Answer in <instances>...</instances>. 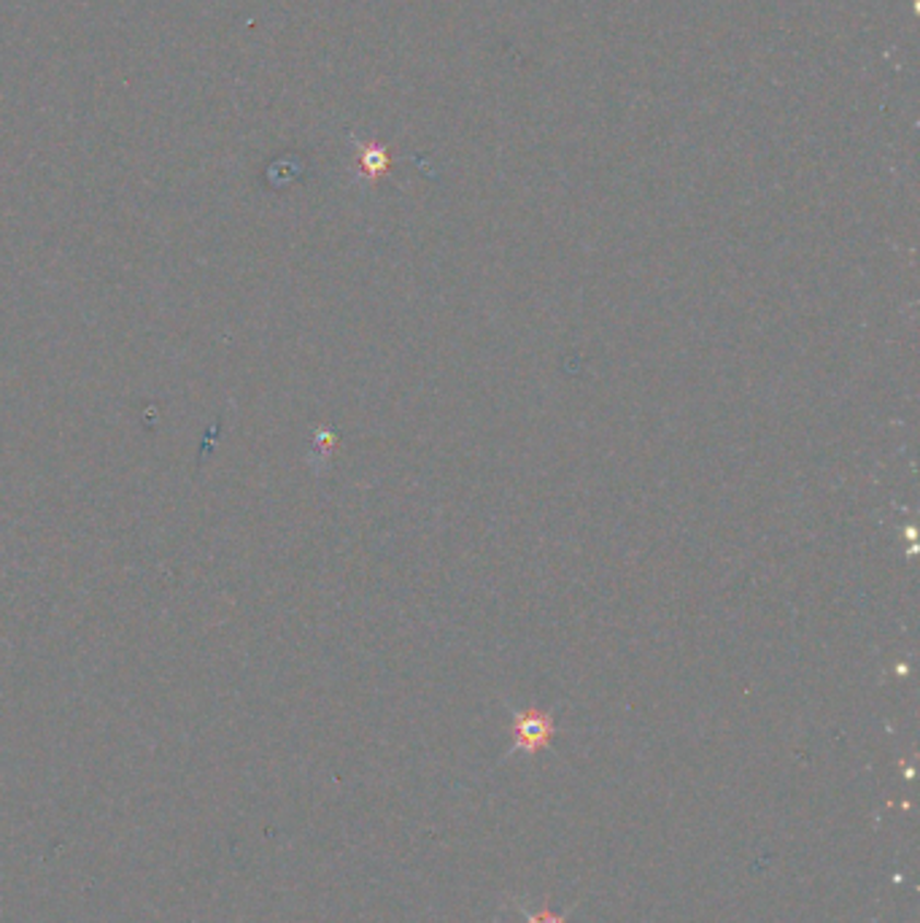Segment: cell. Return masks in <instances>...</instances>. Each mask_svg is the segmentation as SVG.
<instances>
[{
    "mask_svg": "<svg viewBox=\"0 0 920 923\" xmlns=\"http://www.w3.org/2000/svg\"><path fill=\"white\" fill-rule=\"evenodd\" d=\"M527 923H567V919L554 910H540V913H529Z\"/></svg>",
    "mask_w": 920,
    "mask_h": 923,
    "instance_id": "cell-3",
    "label": "cell"
},
{
    "mask_svg": "<svg viewBox=\"0 0 920 923\" xmlns=\"http://www.w3.org/2000/svg\"><path fill=\"white\" fill-rule=\"evenodd\" d=\"M514 739L519 750L538 754V750L549 748L551 739H554V721L538 708L521 710L514 715Z\"/></svg>",
    "mask_w": 920,
    "mask_h": 923,
    "instance_id": "cell-1",
    "label": "cell"
},
{
    "mask_svg": "<svg viewBox=\"0 0 920 923\" xmlns=\"http://www.w3.org/2000/svg\"><path fill=\"white\" fill-rule=\"evenodd\" d=\"M392 168L389 149L381 143H359V170L367 179H381Z\"/></svg>",
    "mask_w": 920,
    "mask_h": 923,
    "instance_id": "cell-2",
    "label": "cell"
}]
</instances>
